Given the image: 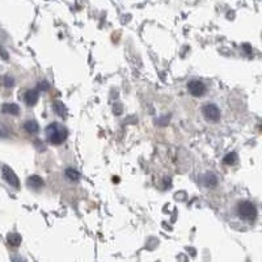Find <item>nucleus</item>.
I'll use <instances>...</instances> for the list:
<instances>
[{"instance_id":"nucleus-1","label":"nucleus","mask_w":262,"mask_h":262,"mask_svg":"<svg viewBox=\"0 0 262 262\" xmlns=\"http://www.w3.org/2000/svg\"><path fill=\"white\" fill-rule=\"evenodd\" d=\"M46 137L49 142L53 144H61L63 143L67 138V130L65 126H62L61 123H50L46 129Z\"/></svg>"},{"instance_id":"nucleus-2","label":"nucleus","mask_w":262,"mask_h":262,"mask_svg":"<svg viewBox=\"0 0 262 262\" xmlns=\"http://www.w3.org/2000/svg\"><path fill=\"white\" fill-rule=\"evenodd\" d=\"M239 214L244 219H255L256 206L252 202H241L239 205Z\"/></svg>"},{"instance_id":"nucleus-3","label":"nucleus","mask_w":262,"mask_h":262,"mask_svg":"<svg viewBox=\"0 0 262 262\" xmlns=\"http://www.w3.org/2000/svg\"><path fill=\"white\" fill-rule=\"evenodd\" d=\"M187 89H189V92H190L194 97H201L205 94L206 86L203 84L202 80L194 79L191 80V82H189V84H187Z\"/></svg>"},{"instance_id":"nucleus-4","label":"nucleus","mask_w":262,"mask_h":262,"mask_svg":"<svg viewBox=\"0 0 262 262\" xmlns=\"http://www.w3.org/2000/svg\"><path fill=\"white\" fill-rule=\"evenodd\" d=\"M203 114L206 115V118L210 121H218L220 118V110L219 108L214 104H206L203 106Z\"/></svg>"},{"instance_id":"nucleus-5","label":"nucleus","mask_w":262,"mask_h":262,"mask_svg":"<svg viewBox=\"0 0 262 262\" xmlns=\"http://www.w3.org/2000/svg\"><path fill=\"white\" fill-rule=\"evenodd\" d=\"M3 175H4V178L7 179V182H9L12 185V186L14 187H18V178L17 176L14 175V172L12 171L9 167H4L3 168Z\"/></svg>"},{"instance_id":"nucleus-6","label":"nucleus","mask_w":262,"mask_h":262,"mask_svg":"<svg viewBox=\"0 0 262 262\" xmlns=\"http://www.w3.org/2000/svg\"><path fill=\"white\" fill-rule=\"evenodd\" d=\"M28 185L29 186H32L33 189H38V187L43 186V181H42V178H40L38 176L29 177Z\"/></svg>"},{"instance_id":"nucleus-7","label":"nucleus","mask_w":262,"mask_h":262,"mask_svg":"<svg viewBox=\"0 0 262 262\" xmlns=\"http://www.w3.org/2000/svg\"><path fill=\"white\" fill-rule=\"evenodd\" d=\"M25 100L29 105H34L37 102V100H38V92H36V90H29V92H26Z\"/></svg>"},{"instance_id":"nucleus-8","label":"nucleus","mask_w":262,"mask_h":262,"mask_svg":"<svg viewBox=\"0 0 262 262\" xmlns=\"http://www.w3.org/2000/svg\"><path fill=\"white\" fill-rule=\"evenodd\" d=\"M24 127H25L26 131H28V133H30V134H34V133H37V131H38V125H37L34 121H28V122H25Z\"/></svg>"},{"instance_id":"nucleus-9","label":"nucleus","mask_w":262,"mask_h":262,"mask_svg":"<svg viewBox=\"0 0 262 262\" xmlns=\"http://www.w3.org/2000/svg\"><path fill=\"white\" fill-rule=\"evenodd\" d=\"M66 176L69 177L70 179H72V181H76V179L79 178V172L75 171L74 168H67L66 169Z\"/></svg>"},{"instance_id":"nucleus-10","label":"nucleus","mask_w":262,"mask_h":262,"mask_svg":"<svg viewBox=\"0 0 262 262\" xmlns=\"http://www.w3.org/2000/svg\"><path fill=\"white\" fill-rule=\"evenodd\" d=\"M3 110L5 113H11V114H17L18 113V106L14 104H5L4 105Z\"/></svg>"},{"instance_id":"nucleus-11","label":"nucleus","mask_w":262,"mask_h":262,"mask_svg":"<svg viewBox=\"0 0 262 262\" xmlns=\"http://www.w3.org/2000/svg\"><path fill=\"white\" fill-rule=\"evenodd\" d=\"M8 240H9V243H11L12 245H18L20 244V241H21V237L16 234H12L8 236Z\"/></svg>"}]
</instances>
